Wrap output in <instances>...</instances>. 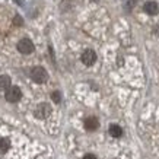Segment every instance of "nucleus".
Segmentation results:
<instances>
[{"instance_id": "obj_1", "label": "nucleus", "mask_w": 159, "mask_h": 159, "mask_svg": "<svg viewBox=\"0 0 159 159\" xmlns=\"http://www.w3.org/2000/svg\"><path fill=\"white\" fill-rule=\"evenodd\" d=\"M31 77H32V80L37 83H45L47 82V79H48V73L45 72V69L44 67H34L31 70Z\"/></svg>"}, {"instance_id": "obj_2", "label": "nucleus", "mask_w": 159, "mask_h": 159, "mask_svg": "<svg viewBox=\"0 0 159 159\" xmlns=\"http://www.w3.org/2000/svg\"><path fill=\"white\" fill-rule=\"evenodd\" d=\"M34 43L31 41L29 38H22L18 43V50H19V53L22 54H31L34 51Z\"/></svg>"}, {"instance_id": "obj_3", "label": "nucleus", "mask_w": 159, "mask_h": 159, "mask_svg": "<svg viewBox=\"0 0 159 159\" xmlns=\"http://www.w3.org/2000/svg\"><path fill=\"white\" fill-rule=\"evenodd\" d=\"M6 99L9 102H18L22 98V92L18 86H10L7 91H6Z\"/></svg>"}, {"instance_id": "obj_4", "label": "nucleus", "mask_w": 159, "mask_h": 159, "mask_svg": "<svg viewBox=\"0 0 159 159\" xmlns=\"http://www.w3.org/2000/svg\"><path fill=\"white\" fill-rule=\"evenodd\" d=\"M51 114V107L48 105V104H39L38 107H37V110H35V117L37 118H39V120H44V118H47V117Z\"/></svg>"}, {"instance_id": "obj_5", "label": "nucleus", "mask_w": 159, "mask_h": 159, "mask_svg": "<svg viewBox=\"0 0 159 159\" xmlns=\"http://www.w3.org/2000/svg\"><path fill=\"white\" fill-rule=\"evenodd\" d=\"M82 63L83 64H86V66H92L93 63L97 61V53L93 51V50H91V48H88V50H85L82 53Z\"/></svg>"}, {"instance_id": "obj_6", "label": "nucleus", "mask_w": 159, "mask_h": 159, "mask_svg": "<svg viewBox=\"0 0 159 159\" xmlns=\"http://www.w3.org/2000/svg\"><path fill=\"white\" fill-rule=\"evenodd\" d=\"M143 10H145L148 15H156L159 12V5L156 2H146L145 6H143Z\"/></svg>"}, {"instance_id": "obj_7", "label": "nucleus", "mask_w": 159, "mask_h": 159, "mask_svg": "<svg viewBox=\"0 0 159 159\" xmlns=\"http://www.w3.org/2000/svg\"><path fill=\"white\" fill-rule=\"evenodd\" d=\"M98 127H99V121H98L97 117H88L86 120H85V129L89 131H93L97 130Z\"/></svg>"}, {"instance_id": "obj_8", "label": "nucleus", "mask_w": 159, "mask_h": 159, "mask_svg": "<svg viewBox=\"0 0 159 159\" xmlns=\"http://www.w3.org/2000/svg\"><path fill=\"white\" fill-rule=\"evenodd\" d=\"M10 86H12L10 85V77L6 76V75H2L0 76V91H7Z\"/></svg>"}, {"instance_id": "obj_9", "label": "nucleus", "mask_w": 159, "mask_h": 159, "mask_svg": "<svg viewBox=\"0 0 159 159\" xmlns=\"http://www.w3.org/2000/svg\"><path fill=\"white\" fill-rule=\"evenodd\" d=\"M108 131H110V134L112 136V137H120V136L123 134L121 127H120V125H117V124H111L110 129H108Z\"/></svg>"}, {"instance_id": "obj_10", "label": "nucleus", "mask_w": 159, "mask_h": 159, "mask_svg": "<svg viewBox=\"0 0 159 159\" xmlns=\"http://www.w3.org/2000/svg\"><path fill=\"white\" fill-rule=\"evenodd\" d=\"M10 148L9 145V140L7 139H0V152L3 153V152H7Z\"/></svg>"}, {"instance_id": "obj_11", "label": "nucleus", "mask_w": 159, "mask_h": 159, "mask_svg": "<svg viewBox=\"0 0 159 159\" xmlns=\"http://www.w3.org/2000/svg\"><path fill=\"white\" fill-rule=\"evenodd\" d=\"M51 98H53V101L56 102V104H58V102L61 101V93H60L58 91H56V92L51 93Z\"/></svg>"}, {"instance_id": "obj_12", "label": "nucleus", "mask_w": 159, "mask_h": 159, "mask_svg": "<svg viewBox=\"0 0 159 159\" xmlns=\"http://www.w3.org/2000/svg\"><path fill=\"white\" fill-rule=\"evenodd\" d=\"M83 159H97V156H95V155H92V153H88V155L83 156Z\"/></svg>"}, {"instance_id": "obj_13", "label": "nucleus", "mask_w": 159, "mask_h": 159, "mask_svg": "<svg viewBox=\"0 0 159 159\" xmlns=\"http://www.w3.org/2000/svg\"><path fill=\"white\" fill-rule=\"evenodd\" d=\"M153 34L156 35V37H159V24H158V25H156V26H155V28H153Z\"/></svg>"}, {"instance_id": "obj_14", "label": "nucleus", "mask_w": 159, "mask_h": 159, "mask_svg": "<svg viewBox=\"0 0 159 159\" xmlns=\"http://www.w3.org/2000/svg\"><path fill=\"white\" fill-rule=\"evenodd\" d=\"M15 22H16V24H18V25H20V24H22V20H20V18H16V19H15Z\"/></svg>"}]
</instances>
